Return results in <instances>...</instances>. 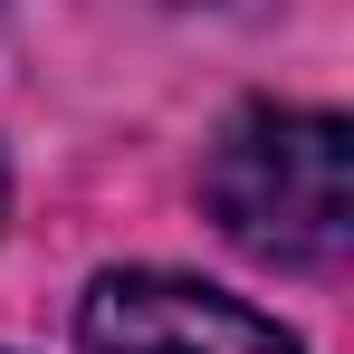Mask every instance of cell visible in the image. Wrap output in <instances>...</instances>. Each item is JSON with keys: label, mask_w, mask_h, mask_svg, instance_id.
I'll list each match as a JSON object with an SVG mask.
<instances>
[{"label": "cell", "mask_w": 354, "mask_h": 354, "mask_svg": "<svg viewBox=\"0 0 354 354\" xmlns=\"http://www.w3.org/2000/svg\"><path fill=\"white\" fill-rule=\"evenodd\" d=\"M77 335L86 354H306L249 297H221L173 268H106L77 306Z\"/></svg>", "instance_id": "obj_2"}, {"label": "cell", "mask_w": 354, "mask_h": 354, "mask_svg": "<svg viewBox=\"0 0 354 354\" xmlns=\"http://www.w3.org/2000/svg\"><path fill=\"white\" fill-rule=\"evenodd\" d=\"M221 239L268 268H326L354 239V134L326 106H239L201 163Z\"/></svg>", "instance_id": "obj_1"}]
</instances>
